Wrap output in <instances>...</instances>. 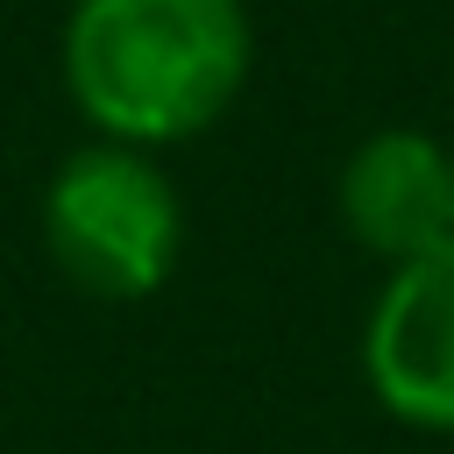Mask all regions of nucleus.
<instances>
[{
  "label": "nucleus",
  "instance_id": "1",
  "mask_svg": "<svg viewBox=\"0 0 454 454\" xmlns=\"http://www.w3.org/2000/svg\"><path fill=\"white\" fill-rule=\"evenodd\" d=\"M248 50L241 0H78L64 21V85L106 142L163 149L234 106Z\"/></svg>",
  "mask_w": 454,
  "mask_h": 454
},
{
  "label": "nucleus",
  "instance_id": "2",
  "mask_svg": "<svg viewBox=\"0 0 454 454\" xmlns=\"http://www.w3.org/2000/svg\"><path fill=\"white\" fill-rule=\"evenodd\" d=\"M43 234L57 270L92 298H149L177 270L184 206H177V184L149 163V149L99 142L64 156V170L50 177Z\"/></svg>",
  "mask_w": 454,
  "mask_h": 454
},
{
  "label": "nucleus",
  "instance_id": "3",
  "mask_svg": "<svg viewBox=\"0 0 454 454\" xmlns=\"http://www.w3.org/2000/svg\"><path fill=\"white\" fill-rule=\"evenodd\" d=\"M369 390L419 433H454V241L397 262L362 333Z\"/></svg>",
  "mask_w": 454,
  "mask_h": 454
},
{
  "label": "nucleus",
  "instance_id": "4",
  "mask_svg": "<svg viewBox=\"0 0 454 454\" xmlns=\"http://www.w3.org/2000/svg\"><path fill=\"white\" fill-rule=\"evenodd\" d=\"M340 220L369 255L411 262L454 241V149L419 128H383L340 163Z\"/></svg>",
  "mask_w": 454,
  "mask_h": 454
}]
</instances>
